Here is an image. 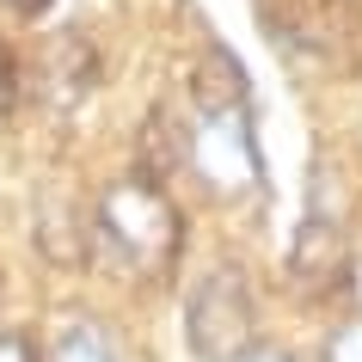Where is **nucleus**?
<instances>
[{"label":"nucleus","mask_w":362,"mask_h":362,"mask_svg":"<svg viewBox=\"0 0 362 362\" xmlns=\"http://www.w3.org/2000/svg\"><path fill=\"white\" fill-rule=\"evenodd\" d=\"M93 221H98V246L123 258L129 270L141 276H166L178 264V252H185V221L172 215L166 191L153 185V178H117L111 191L93 203Z\"/></svg>","instance_id":"f257e3e1"},{"label":"nucleus","mask_w":362,"mask_h":362,"mask_svg":"<svg viewBox=\"0 0 362 362\" xmlns=\"http://www.w3.org/2000/svg\"><path fill=\"white\" fill-rule=\"evenodd\" d=\"M185 338H191L197 362H246L258 350V295L240 264H215L191 288Z\"/></svg>","instance_id":"f03ea898"},{"label":"nucleus","mask_w":362,"mask_h":362,"mask_svg":"<svg viewBox=\"0 0 362 362\" xmlns=\"http://www.w3.org/2000/svg\"><path fill=\"white\" fill-rule=\"evenodd\" d=\"M191 111H197V105H191ZM191 172L209 185L215 197L258 191L264 160H258V135H252L246 105H233V111H197L191 117Z\"/></svg>","instance_id":"7ed1b4c3"},{"label":"nucleus","mask_w":362,"mask_h":362,"mask_svg":"<svg viewBox=\"0 0 362 362\" xmlns=\"http://www.w3.org/2000/svg\"><path fill=\"white\" fill-rule=\"evenodd\" d=\"M288 276H295V288L320 295V301L350 283V240H344V228L332 215H307L301 221L295 246H288Z\"/></svg>","instance_id":"20e7f679"},{"label":"nucleus","mask_w":362,"mask_h":362,"mask_svg":"<svg viewBox=\"0 0 362 362\" xmlns=\"http://www.w3.org/2000/svg\"><path fill=\"white\" fill-rule=\"evenodd\" d=\"M43 80H49L56 105L86 98V93H93V80H98V49L80 37V31H56L49 49H43Z\"/></svg>","instance_id":"39448f33"},{"label":"nucleus","mask_w":362,"mask_h":362,"mask_svg":"<svg viewBox=\"0 0 362 362\" xmlns=\"http://www.w3.org/2000/svg\"><path fill=\"white\" fill-rule=\"evenodd\" d=\"M98 240V221L93 215H80V209H68L62 197H43L37 203V246L56 258V264H68V270H80V258H86V246Z\"/></svg>","instance_id":"423d86ee"},{"label":"nucleus","mask_w":362,"mask_h":362,"mask_svg":"<svg viewBox=\"0 0 362 362\" xmlns=\"http://www.w3.org/2000/svg\"><path fill=\"white\" fill-rule=\"evenodd\" d=\"M191 105L197 111H233V105H246V68H240V56L228 43H209L203 62L191 68Z\"/></svg>","instance_id":"0eeeda50"},{"label":"nucleus","mask_w":362,"mask_h":362,"mask_svg":"<svg viewBox=\"0 0 362 362\" xmlns=\"http://www.w3.org/2000/svg\"><path fill=\"white\" fill-rule=\"evenodd\" d=\"M56 362H117V350L98 325H68L56 344Z\"/></svg>","instance_id":"6e6552de"},{"label":"nucleus","mask_w":362,"mask_h":362,"mask_svg":"<svg viewBox=\"0 0 362 362\" xmlns=\"http://www.w3.org/2000/svg\"><path fill=\"white\" fill-rule=\"evenodd\" d=\"M325 362H362V320H344L325 332Z\"/></svg>","instance_id":"1a4fd4ad"},{"label":"nucleus","mask_w":362,"mask_h":362,"mask_svg":"<svg viewBox=\"0 0 362 362\" xmlns=\"http://www.w3.org/2000/svg\"><path fill=\"white\" fill-rule=\"evenodd\" d=\"M0 362H43V356L25 332H0Z\"/></svg>","instance_id":"9d476101"},{"label":"nucleus","mask_w":362,"mask_h":362,"mask_svg":"<svg viewBox=\"0 0 362 362\" xmlns=\"http://www.w3.org/2000/svg\"><path fill=\"white\" fill-rule=\"evenodd\" d=\"M13 98H19V68H13V56L0 49V117L13 111Z\"/></svg>","instance_id":"9b49d317"},{"label":"nucleus","mask_w":362,"mask_h":362,"mask_svg":"<svg viewBox=\"0 0 362 362\" xmlns=\"http://www.w3.org/2000/svg\"><path fill=\"white\" fill-rule=\"evenodd\" d=\"M0 6H13V13H25V19H31V13H43L49 0H0Z\"/></svg>","instance_id":"f8f14e48"},{"label":"nucleus","mask_w":362,"mask_h":362,"mask_svg":"<svg viewBox=\"0 0 362 362\" xmlns=\"http://www.w3.org/2000/svg\"><path fill=\"white\" fill-rule=\"evenodd\" d=\"M246 362H295V356H283V350H252Z\"/></svg>","instance_id":"ddd939ff"}]
</instances>
